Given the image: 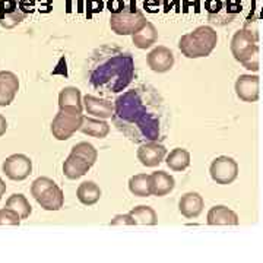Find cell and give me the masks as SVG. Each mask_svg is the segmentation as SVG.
Listing matches in <instances>:
<instances>
[{"instance_id":"6da1fadb","label":"cell","mask_w":263,"mask_h":263,"mask_svg":"<svg viewBox=\"0 0 263 263\" xmlns=\"http://www.w3.org/2000/svg\"><path fill=\"white\" fill-rule=\"evenodd\" d=\"M111 117L117 130L135 143L160 141L165 124L164 100L152 86H136L117 97Z\"/></svg>"},{"instance_id":"7a4b0ae2","label":"cell","mask_w":263,"mask_h":263,"mask_svg":"<svg viewBox=\"0 0 263 263\" xmlns=\"http://www.w3.org/2000/svg\"><path fill=\"white\" fill-rule=\"evenodd\" d=\"M135 78V62L129 53L116 47L95 50L88 66V79L101 92H122Z\"/></svg>"},{"instance_id":"3957f363","label":"cell","mask_w":263,"mask_h":263,"mask_svg":"<svg viewBox=\"0 0 263 263\" xmlns=\"http://www.w3.org/2000/svg\"><path fill=\"white\" fill-rule=\"evenodd\" d=\"M218 43L215 29L211 27H199L180 38V51L187 59H199L209 56Z\"/></svg>"},{"instance_id":"277c9868","label":"cell","mask_w":263,"mask_h":263,"mask_svg":"<svg viewBox=\"0 0 263 263\" xmlns=\"http://www.w3.org/2000/svg\"><path fill=\"white\" fill-rule=\"evenodd\" d=\"M231 53L237 62L246 69L257 72L259 70V46L257 35L249 29H238L231 40Z\"/></svg>"},{"instance_id":"5b68a950","label":"cell","mask_w":263,"mask_h":263,"mask_svg":"<svg viewBox=\"0 0 263 263\" xmlns=\"http://www.w3.org/2000/svg\"><path fill=\"white\" fill-rule=\"evenodd\" d=\"M82 122V110L75 107H62L51 122V133L57 141H67L75 132L81 130Z\"/></svg>"},{"instance_id":"8992f818","label":"cell","mask_w":263,"mask_h":263,"mask_svg":"<svg viewBox=\"0 0 263 263\" xmlns=\"http://www.w3.org/2000/svg\"><path fill=\"white\" fill-rule=\"evenodd\" d=\"M146 18L136 6H124L110 18V27L119 35H133L146 25Z\"/></svg>"},{"instance_id":"52a82bcc","label":"cell","mask_w":263,"mask_h":263,"mask_svg":"<svg viewBox=\"0 0 263 263\" xmlns=\"http://www.w3.org/2000/svg\"><path fill=\"white\" fill-rule=\"evenodd\" d=\"M211 177L218 184H231L238 176V164L231 157H218L211 164Z\"/></svg>"},{"instance_id":"ba28073f","label":"cell","mask_w":263,"mask_h":263,"mask_svg":"<svg viewBox=\"0 0 263 263\" xmlns=\"http://www.w3.org/2000/svg\"><path fill=\"white\" fill-rule=\"evenodd\" d=\"M32 171V161L24 154H13L3 162V173L13 181H22Z\"/></svg>"},{"instance_id":"9c48e42d","label":"cell","mask_w":263,"mask_h":263,"mask_svg":"<svg viewBox=\"0 0 263 263\" xmlns=\"http://www.w3.org/2000/svg\"><path fill=\"white\" fill-rule=\"evenodd\" d=\"M259 85L257 75H240L235 81V94L245 103H254L259 100Z\"/></svg>"},{"instance_id":"30bf717a","label":"cell","mask_w":263,"mask_h":263,"mask_svg":"<svg viewBox=\"0 0 263 263\" xmlns=\"http://www.w3.org/2000/svg\"><path fill=\"white\" fill-rule=\"evenodd\" d=\"M167 157V148L158 141L141 143L138 149V160L145 167H157Z\"/></svg>"},{"instance_id":"8fae6325","label":"cell","mask_w":263,"mask_h":263,"mask_svg":"<svg viewBox=\"0 0 263 263\" xmlns=\"http://www.w3.org/2000/svg\"><path fill=\"white\" fill-rule=\"evenodd\" d=\"M28 15L19 8L18 0H0V25L12 29L21 24Z\"/></svg>"},{"instance_id":"7c38bea8","label":"cell","mask_w":263,"mask_h":263,"mask_svg":"<svg viewBox=\"0 0 263 263\" xmlns=\"http://www.w3.org/2000/svg\"><path fill=\"white\" fill-rule=\"evenodd\" d=\"M148 66L157 73H165L174 66V54L170 48L160 46L154 48L146 57Z\"/></svg>"},{"instance_id":"4fadbf2b","label":"cell","mask_w":263,"mask_h":263,"mask_svg":"<svg viewBox=\"0 0 263 263\" xmlns=\"http://www.w3.org/2000/svg\"><path fill=\"white\" fill-rule=\"evenodd\" d=\"M85 110L86 113L94 116L97 119H111L114 114V104L110 103L108 100H103V98H98L94 95H85L84 100Z\"/></svg>"},{"instance_id":"5bb4252c","label":"cell","mask_w":263,"mask_h":263,"mask_svg":"<svg viewBox=\"0 0 263 263\" xmlns=\"http://www.w3.org/2000/svg\"><path fill=\"white\" fill-rule=\"evenodd\" d=\"M19 91L18 76L8 70L0 72V107L10 105Z\"/></svg>"},{"instance_id":"9a60e30c","label":"cell","mask_w":263,"mask_h":263,"mask_svg":"<svg viewBox=\"0 0 263 263\" xmlns=\"http://www.w3.org/2000/svg\"><path fill=\"white\" fill-rule=\"evenodd\" d=\"M205 206L203 197L200 196L196 192H189L186 195H183L179 202V209L181 215L186 216L189 219H193L202 214Z\"/></svg>"},{"instance_id":"2e32d148","label":"cell","mask_w":263,"mask_h":263,"mask_svg":"<svg viewBox=\"0 0 263 263\" xmlns=\"http://www.w3.org/2000/svg\"><path fill=\"white\" fill-rule=\"evenodd\" d=\"M209 226H238V215L224 205H216L208 212Z\"/></svg>"},{"instance_id":"e0dca14e","label":"cell","mask_w":263,"mask_h":263,"mask_svg":"<svg viewBox=\"0 0 263 263\" xmlns=\"http://www.w3.org/2000/svg\"><path fill=\"white\" fill-rule=\"evenodd\" d=\"M91 167L92 165L88 161H85L82 157L70 152V155L67 157V160L63 164V174L69 180H78L85 176Z\"/></svg>"},{"instance_id":"ac0fdd59","label":"cell","mask_w":263,"mask_h":263,"mask_svg":"<svg viewBox=\"0 0 263 263\" xmlns=\"http://www.w3.org/2000/svg\"><path fill=\"white\" fill-rule=\"evenodd\" d=\"M37 202L40 203V206L46 211H59L63 208V203H65L63 190L57 184H53L51 187L47 189L41 196L38 197Z\"/></svg>"},{"instance_id":"d6986e66","label":"cell","mask_w":263,"mask_h":263,"mask_svg":"<svg viewBox=\"0 0 263 263\" xmlns=\"http://www.w3.org/2000/svg\"><path fill=\"white\" fill-rule=\"evenodd\" d=\"M152 179V195L154 196H165L173 192L176 186V180L165 171H155L151 174Z\"/></svg>"},{"instance_id":"ffe728a7","label":"cell","mask_w":263,"mask_h":263,"mask_svg":"<svg viewBox=\"0 0 263 263\" xmlns=\"http://www.w3.org/2000/svg\"><path fill=\"white\" fill-rule=\"evenodd\" d=\"M76 196L82 205L92 206L101 197V189L98 187V184H95L94 181H84L79 184V187L76 190Z\"/></svg>"},{"instance_id":"44dd1931","label":"cell","mask_w":263,"mask_h":263,"mask_svg":"<svg viewBox=\"0 0 263 263\" xmlns=\"http://www.w3.org/2000/svg\"><path fill=\"white\" fill-rule=\"evenodd\" d=\"M157 40H158V31L151 22H148L141 31L135 32L132 35L133 44L138 48H141V50H145V48H149L151 46H154L157 43Z\"/></svg>"},{"instance_id":"7402d4cb","label":"cell","mask_w":263,"mask_h":263,"mask_svg":"<svg viewBox=\"0 0 263 263\" xmlns=\"http://www.w3.org/2000/svg\"><path fill=\"white\" fill-rule=\"evenodd\" d=\"M81 132L94 136V138H105L110 133V124L104 122V119H92V117H84V122L81 126Z\"/></svg>"},{"instance_id":"603a6c76","label":"cell","mask_w":263,"mask_h":263,"mask_svg":"<svg viewBox=\"0 0 263 263\" xmlns=\"http://www.w3.org/2000/svg\"><path fill=\"white\" fill-rule=\"evenodd\" d=\"M129 190L135 196L148 197L152 195V179L148 174H136L129 180Z\"/></svg>"},{"instance_id":"cb8c5ba5","label":"cell","mask_w":263,"mask_h":263,"mask_svg":"<svg viewBox=\"0 0 263 263\" xmlns=\"http://www.w3.org/2000/svg\"><path fill=\"white\" fill-rule=\"evenodd\" d=\"M59 107H75L82 110L84 103H82V95L81 91L76 86H66L59 94Z\"/></svg>"},{"instance_id":"d4e9b609","label":"cell","mask_w":263,"mask_h":263,"mask_svg":"<svg viewBox=\"0 0 263 263\" xmlns=\"http://www.w3.org/2000/svg\"><path fill=\"white\" fill-rule=\"evenodd\" d=\"M129 214L135 219L136 226H157V222H158L157 212L151 206L141 205V206L133 208Z\"/></svg>"},{"instance_id":"484cf974","label":"cell","mask_w":263,"mask_h":263,"mask_svg":"<svg viewBox=\"0 0 263 263\" xmlns=\"http://www.w3.org/2000/svg\"><path fill=\"white\" fill-rule=\"evenodd\" d=\"M167 165L173 171H184L190 165V154L183 148H176L167 155Z\"/></svg>"},{"instance_id":"4316f807","label":"cell","mask_w":263,"mask_h":263,"mask_svg":"<svg viewBox=\"0 0 263 263\" xmlns=\"http://www.w3.org/2000/svg\"><path fill=\"white\" fill-rule=\"evenodd\" d=\"M6 208H10V209H13L15 212H18L19 216H21V219H27L29 215H31V212H32V208L29 205L28 199L24 196V195H21V193H15V195H12V196L6 200Z\"/></svg>"},{"instance_id":"83f0119b","label":"cell","mask_w":263,"mask_h":263,"mask_svg":"<svg viewBox=\"0 0 263 263\" xmlns=\"http://www.w3.org/2000/svg\"><path fill=\"white\" fill-rule=\"evenodd\" d=\"M72 154H76L79 157H82L85 161H88L91 165H94L98 158V152L95 149L94 145L88 143V142H79L72 148Z\"/></svg>"},{"instance_id":"f1b7e54d","label":"cell","mask_w":263,"mask_h":263,"mask_svg":"<svg viewBox=\"0 0 263 263\" xmlns=\"http://www.w3.org/2000/svg\"><path fill=\"white\" fill-rule=\"evenodd\" d=\"M53 184H56L54 181L48 177H38L37 180L32 181V186H31V195L34 196V199L37 200L38 197L41 196L47 189H50Z\"/></svg>"},{"instance_id":"f546056e","label":"cell","mask_w":263,"mask_h":263,"mask_svg":"<svg viewBox=\"0 0 263 263\" xmlns=\"http://www.w3.org/2000/svg\"><path fill=\"white\" fill-rule=\"evenodd\" d=\"M19 224H21V216L18 212L6 206L0 209V226H19Z\"/></svg>"},{"instance_id":"4dcf8cb0","label":"cell","mask_w":263,"mask_h":263,"mask_svg":"<svg viewBox=\"0 0 263 263\" xmlns=\"http://www.w3.org/2000/svg\"><path fill=\"white\" fill-rule=\"evenodd\" d=\"M110 226L119 227V226H136L135 219L132 218L130 214H124V215H116L114 219L110 222Z\"/></svg>"},{"instance_id":"1f68e13d","label":"cell","mask_w":263,"mask_h":263,"mask_svg":"<svg viewBox=\"0 0 263 263\" xmlns=\"http://www.w3.org/2000/svg\"><path fill=\"white\" fill-rule=\"evenodd\" d=\"M19 8L22 9V12H25L27 15L32 13L35 9V2L34 0H18Z\"/></svg>"},{"instance_id":"d6a6232c","label":"cell","mask_w":263,"mask_h":263,"mask_svg":"<svg viewBox=\"0 0 263 263\" xmlns=\"http://www.w3.org/2000/svg\"><path fill=\"white\" fill-rule=\"evenodd\" d=\"M108 8H110V10H113V13H116V12L122 10L124 8V5H123L120 0H110Z\"/></svg>"},{"instance_id":"836d02e7","label":"cell","mask_w":263,"mask_h":263,"mask_svg":"<svg viewBox=\"0 0 263 263\" xmlns=\"http://www.w3.org/2000/svg\"><path fill=\"white\" fill-rule=\"evenodd\" d=\"M8 130V122H6V119L0 114V138L6 133Z\"/></svg>"},{"instance_id":"e575fe53","label":"cell","mask_w":263,"mask_h":263,"mask_svg":"<svg viewBox=\"0 0 263 263\" xmlns=\"http://www.w3.org/2000/svg\"><path fill=\"white\" fill-rule=\"evenodd\" d=\"M5 193H6V184H5V181H3L2 177H0V199L3 197Z\"/></svg>"},{"instance_id":"d590c367","label":"cell","mask_w":263,"mask_h":263,"mask_svg":"<svg viewBox=\"0 0 263 263\" xmlns=\"http://www.w3.org/2000/svg\"><path fill=\"white\" fill-rule=\"evenodd\" d=\"M152 2H155V3H158V5H161V3H167L168 0H152Z\"/></svg>"}]
</instances>
